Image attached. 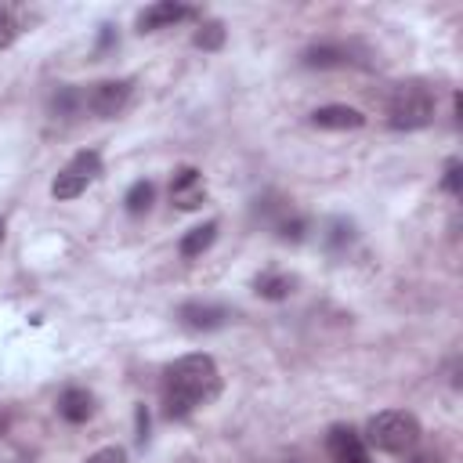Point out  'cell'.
<instances>
[{"label":"cell","instance_id":"6da1fadb","mask_svg":"<svg viewBox=\"0 0 463 463\" xmlns=\"http://www.w3.org/2000/svg\"><path fill=\"white\" fill-rule=\"evenodd\" d=\"M221 394V373L210 354H181L163 380V412L170 420L192 416L199 405L213 402Z\"/></svg>","mask_w":463,"mask_h":463},{"label":"cell","instance_id":"7a4b0ae2","mask_svg":"<svg viewBox=\"0 0 463 463\" xmlns=\"http://www.w3.org/2000/svg\"><path fill=\"white\" fill-rule=\"evenodd\" d=\"M434 109H438V98L427 83L420 80H409V83H398L387 98V123L394 130H420L434 119Z\"/></svg>","mask_w":463,"mask_h":463},{"label":"cell","instance_id":"3957f363","mask_svg":"<svg viewBox=\"0 0 463 463\" xmlns=\"http://www.w3.org/2000/svg\"><path fill=\"white\" fill-rule=\"evenodd\" d=\"M365 438L380 452H409L420 441V420L405 409H383L369 420Z\"/></svg>","mask_w":463,"mask_h":463},{"label":"cell","instance_id":"277c9868","mask_svg":"<svg viewBox=\"0 0 463 463\" xmlns=\"http://www.w3.org/2000/svg\"><path fill=\"white\" fill-rule=\"evenodd\" d=\"M98 174H101V156H98L94 148H83V152H76V156L61 166V174H58L54 184H51V195H54V199H76V195L87 192V184H90Z\"/></svg>","mask_w":463,"mask_h":463},{"label":"cell","instance_id":"5b68a950","mask_svg":"<svg viewBox=\"0 0 463 463\" xmlns=\"http://www.w3.org/2000/svg\"><path fill=\"white\" fill-rule=\"evenodd\" d=\"M130 101V80H101V83H90L87 90H80V105L83 112L98 116V119H112L127 109Z\"/></svg>","mask_w":463,"mask_h":463},{"label":"cell","instance_id":"8992f818","mask_svg":"<svg viewBox=\"0 0 463 463\" xmlns=\"http://www.w3.org/2000/svg\"><path fill=\"white\" fill-rule=\"evenodd\" d=\"M177 318H181V326H188V329L210 333V329L228 326L232 311H228V307H221V304H210V300H188V304H181V307H177Z\"/></svg>","mask_w":463,"mask_h":463},{"label":"cell","instance_id":"52a82bcc","mask_svg":"<svg viewBox=\"0 0 463 463\" xmlns=\"http://www.w3.org/2000/svg\"><path fill=\"white\" fill-rule=\"evenodd\" d=\"M206 199V184H203V174L195 166H181L170 181V203L177 210H199Z\"/></svg>","mask_w":463,"mask_h":463},{"label":"cell","instance_id":"ba28073f","mask_svg":"<svg viewBox=\"0 0 463 463\" xmlns=\"http://www.w3.org/2000/svg\"><path fill=\"white\" fill-rule=\"evenodd\" d=\"M184 18H195V7L188 4H177V0H159L152 7H145L137 14V29L141 33H152V29H166V25H177Z\"/></svg>","mask_w":463,"mask_h":463},{"label":"cell","instance_id":"9c48e42d","mask_svg":"<svg viewBox=\"0 0 463 463\" xmlns=\"http://www.w3.org/2000/svg\"><path fill=\"white\" fill-rule=\"evenodd\" d=\"M365 123V116L351 105H322L311 112V127L318 130H358Z\"/></svg>","mask_w":463,"mask_h":463},{"label":"cell","instance_id":"30bf717a","mask_svg":"<svg viewBox=\"0 0 463 463\" xmlns=\"http://www.w3.org/2000/svg\"><path fill=\"white\" fill-rule=\"evenodd\" d=\"M58 416L69 423H87L94 416V394L83 387H65L58 394Z\"/></svg>","mask_w":463,"mask_h":463},{"label":"cell","instance_id":"8fae6325","mask_svg":"<svg viewBox=\"0 0 463 463\" xmlns=\"http://www.w3.org/2000/svg\"><path fill=\"white\" fill-rule=\"evenodd\" d=\"M300 61L307 69H336V65H347L351 61V47H344V43H311L300 54Z\"/></svg>","mask_w":463,"mask_h":463},{"label":"cell","instance_id":"7c38bea8","mask_svg":"<svg viewBox=\"0 0 463 463\" xmlns=\"http://www.w3.org/2000/svg\"><path fill=\"white\" fill-rule=\"evenodd\" d=\"M213 239H217V221H206V224H199V228H192V232H184V239H181V257L184 260H195L199 253H206L210 246H213Z\"/></svg>","mask_w":463,"mask_h":463},{"label":"cell","instance_id":"4fadbf2b","mask_svg":"<svg viewBox=\"0 0 463 463\" xmlns=\"http://www.w3.org/2000/svg\"><path fill=\"white\" fill-rule=\"evenodd\" d=\"M326 449L333 459H344V456H354V452H365L362 438L354 434V427H333L329 438H326Z\"/></svg>","mask_w":463,"mask_h":463},{"label":"cell","instance_id":"5bb4252c","mask_svg":"<svg viewBox=\"0 0 463 463\" xmlns=\"http://www.w3.org/2000/svg\"><path fill=\"white\" fill-rule=\"evenodd\" d=\"M253 289L264 300H286L293 293V279L289 275H279V271H264V275L253 279Z\"/></svg>","mask_w":463,"mask_h":463},{"label":"cell","instance_id":"9a60e30c","mask_svg":"<svg viewBox=\"0 0 463 463\" xmlns=\"http://www.w3.org/2000/svg\"><path fill=\"white\" fill-rule=\"evenodd\" d=\"M152 199H156V184H152V181H134V184L127 188V195H123V203H127V213H134V217L148 213Z\"/></svg>","mask_w":463,"mask_h":463},{"label":"cell","instance_id":"2e32d148","mask_svg":"<svg viewBox=\"0 0 463 463\" xmlns=\"http://www.w3.org/2000/svg\"><path fill=\"white\" fill-rule=\"evenodd\" d=\"M192 43L203 47V51H221V47H224V22H217V18L203 22L199 33L192 36Z\"/></svg>","mask_w":463,"mask_h":463},{"label":"cell","instance_id":"e0dca14e","mask_svg":"<svg viewBox=\"0 0 463 463\" xmlns=\"http://www.w3.org/2000/svg\"><path fill=\"white\" fill-rule=\"evenodd\" d=\"M275 232H279V239H282V242H300V239H304V232H307V221H304V217H297V213H286V217L275 224Z\"/></svg>","mask_w":463,"mask_h":463},{"label":"cell","instance_id":"ac0fdd59","mask_svg":"<svg viewBox=\"0 0 463 463\" xmlns=\"http://www.w3.org/2000/svg\"><path fill=\"white\" fill-rule=\"evenodd\" d=\"M351 239H354V228H351L347 221H333V224H329V235H326V246H329V250H344Z\"/></svg>","mask_w":463,"mask_h":463},{"label":"cell","instance_id":"d6986e66","mask_svg":"<svg viewBox=\"0 0 463 463\" xmlns=\"http://www.w3.org/2000/svg\"><path fill=\"white\" fill-rule=\"evenodd\" d=\"M18 36V25H14V14L7 7H0V47H11Z\"/></svg>","mask_w":463,"mask_h":463},{"label":"cell","instance_id":"ffe728a7","mask_svg":"<svg viewBox=\"0 0 463 463\" xmlns=\"http://www.w3.org/2000/svg\"><path fill=\"white\" fill-rule=\"evenodd\" d=\"M441 188H445L449 195H459V159H449L445 177H441Z\"/></svg>","mask_w":463,"mask_h":463},{"label":"cell","instance_id":"44dd1931","mask_svg":"<svg viewBox=\"0 0 463 463\" xmlns=\"http://www.w3.org/2000/svg\"><path fill=\"white\" fill-rule=\"evenodd\" d=\"M83 463H127V452L112 445V449H98V452H94V456H87Z\"/></svg>","mask_w":463,"mask_h":463},{"label":"cell","instance_id":"7402d4cb","mask_svg":"<svg viewBox=\"0 0 463 463\" xmlns=\"http://www.w3.org/2000/svg\"><path fill=\"white\" fill-rule=\"evenodd\" d=\"M145 438H148V412H145V405H137V441L145 445Z\"/></svg>","mask_w":463,"mask_h":463},{"label":"cell","instance_id":"603a6c76","mask_svg":"<svg viewBox=\"0 0 463 463\" xmlns=\"http://www.w3.org/2000/svg\"><path fill=\"white\" fill-rule=\"evenodd\" d=\"M409 463H441V456H438V452H420V456H412Z\"/></svg>","mask_w":463,"mask_h":463},{"label":"cell","instance_id":"cb8c5ba5","mask_svg":"<svg viewBox=\"0 0 463 463\" xmlns=\"http://www.w3.org/2000/svg\"><path fill=\"white\" fill-rule=\"evenodd\" d=\"M336 463H369V456H365V452H354V456H344V459H336Z\"/></svg>","mask_w":463,"mask_h":463},{"label":"cell","instance_id":"d4e9b609","mask_svg":"<svg viewBox=\"0 0 463 463\" xmlns=\"http://www.w3.org/2000/svg\"><path fill=\"white\" fill-rule=\"evenodd\" d=\"M0 239H4V221H0Z\"/></svg>","mask_w":463,"mask_h":463},{"label":"cell","instance_id":"484cf974","mask_svg":"<svg viewBox=\"0 0 463 463\" xmlns=\"http://www.w3.org/2000/svg\"><path fill=\"white\" fill-rule=\"evenodd\" d=\"M289 463H297V459H289Z\"/></svg>","mask_w":463,"mask_h":463}]
</instances>
